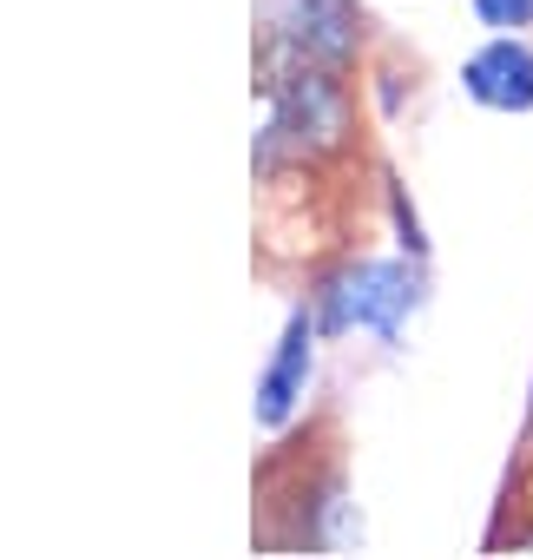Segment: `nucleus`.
Here are the masks:
<instances>
[{"mask_svg":"<svg viewBox=\"0 0 533 560\" xmlns=\"http://www.w3.org/2000/svg\"><path fill=\"white\" fill-rule=\"evenodd\" d=\"M474 21L494 34H520V27H533V0H474Z\"/></svg>","mask_w":533,"mask_h":560,"instance_id":"nucleus-5","label":"nucleus"},{"mask_svg":"<svg viewBox=\"0 0 533 560\" xmlns=\"http://www.w3.org/2000/svg\"><path fill=\"white\" fill-rule=\"evenodd\" d=\"M461 93L487 113H533V40L494 34L461 60Z\"/></svg>","mask_w":533,"mask_h":560,"instance_id":"nucleus-3","label":"nucleus"},{"mask_svg":"<svg viewBox=\"0 0 533 560\" xmlns=\"http://www.w3.org/2000/svg\"><path fill=\"white\" fill-rule=\"evenodd\" d=\"M350 534H356V508H350V481H343V442H336V422L323 416L297 442L257 462V547L330 553Z\"/></svg>","mask_w":533,"mask_h":560,"instance_id":"nucleus-1","label":"nucleus"},{"mask_svg":"<svg viewBox=\"0 0 533 560\" xmlns=\"http://www.w3.org/2000/svg\"><path fill=\"white\" fill-rule=\"evenodd\" d=\"M317 311H310V298L291 311V324H284V337H277V357H271V370H263V389H257V422L263 429H284L291 416H297V402H304V389H310V363H317Z\"/></svg>","mask_w":533,"mask_h":560,"instance_id":"nucleus-4","label":"nucleus"},{"mask_svg":"<svg viewBox=\"0 0 533 560\" xmlns=\"http://www.w3.org/2000/svg\"><path fill=\"white\" fill-rule=\"evenodd\" d=\"M310 311L323 337H376L395 343L408 330V317L422 311V257H369V250H343L323 270H310Z\"/></svg>","mask_w":533,"mask_h":560,"instance_id":"nucleus-2","label":"nucleus"}]
</instances>
